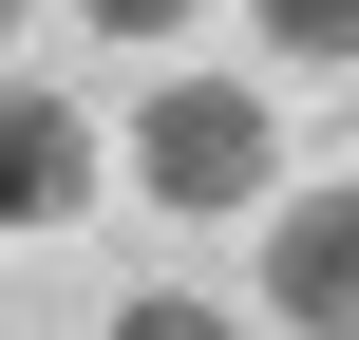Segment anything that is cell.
<instances>
[{"label":"cell","mask_w":359,"mask_h":340,"mask_svg":"<svg viewBox=\"0 0 359 340\" xmlns=\"http://www.w3.org/2000/svg\"><path fill=\"white\" fill-rule=\"evenodd\" d=\"M0 38H19V0H0Z\"/></svg>","instance_id":"obj_7"},{"label":"cell","mask_w":359,"mask_h":340,"mask_svg":"<svg viewBox=\"0 0 359 340\" xmlns=\"http://www.w3.org/2000/svg\"><path fill=\"white\" fill-rule=\"evenodd\" d=\"M246 19H265L303 76H341V57H359V0H246Z\"/></svg>","instance_id":"obj_4"},{"label":"cell","mask_w":359,"mask_h":340,"mask_svg":"<svg viewBox=\"0 0 359 340\" xmlns=\"http://www.w3.org/2000/svg\"><path fill=\"white\" fill-rule=\"evenodd\" d=\"M265 322H303V340H341V322H359V208H341V189L265 208Z\"/></svg>","instance_id":"obj_3"},{"label":"cell","mask_w":359,"mask_h":340,"mask_svg":"<svg viewBox=\"0 0 359 340\" xmlns=\"http://www.w3.org/2000/svg\"><path fill=\"white\" fill-rule=\"evenodd\" d=\"M76 19H95V38H133V57H151V38H189V19H208V0H76Z\"/></svg>","instance_id":"obj_6"},{"label":"cell","mask_w":359,"mask_h":340,"mask_svg":"<svg viewBox=\"0 0 359 340\" xmlns=\"http://www.w3.org/2000/svg\"><path fill=\"white\" fill-rule=\"evenodd\" d=\"M95 340H246V322H227V303H189V284H133Z\"/></svg>","instance_id":"obj_5"},{"label":"cell","mask_w":359,"mask_h":340,"mask_svg":"<svg viewBox=\"0 0 359 340\" xmlns=\"http://www.w3.org/2000/svg\"><path fill=\"white\" fill-rule=\"evenodd\" d=\"M133 189H151V208H265V189H284L265 95H246V76H151V95H133Z\"/></svg>","instance_id":"obj_1"},{"label":"cell","mask_w":359,"mask_h":340,"mask_svg":"<svg viewBox=\"0 0 359 340\" xmlns=\"http://www.w3.org/2000/svg\"><path fill=\"white\" fill-rule=\"evenodd\" d=\"M76 208H95V114L38 95V76H0V246H57Z\"/></svg>","instance_id":"obj_2"}]
</instances>
